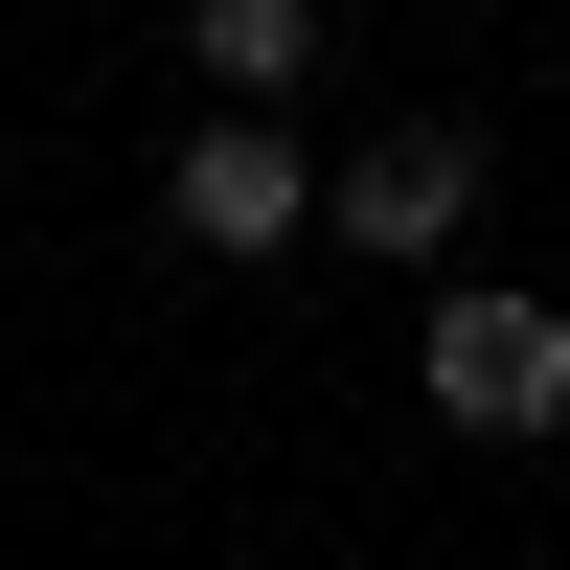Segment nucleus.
<instances>
[{
    "label": "nucleus",
    "instance_id": "obj_1",
    "mask_svg": "<svg viewBox=\"0 0 570 570\" xmlns=\"http://www.w3.org/2000/svg\"><path fill=\"white\" fill-rule=\"evenodd\" d=\"M160 228H183V252H297V228H320V160L274 137V91H228V115L160 160Z\"/></svg>",
    "mask_w": 570,
    "mask_h": 570
},
{
    "label": "nucleus",
    "instance_id": "obj_2",
    "mask_svg": "<svg viewBox=\"0 0 570 570\" xmlns=\"http://www.w3.org/2000/svg\"><path fill=\"white\" fill-rule=\"evenodd\" d=\"M548 411H570V320L502 297V274L434 297V434H548Z\"/></svg>",
    "mask_w": 570,
    "mask_h": 570
},
{
    "label": "nucleus",
    "instance_id": "obj_3",
    "mask_svg": "<svg viewBox=\"0 0 570 570\" xmlns=\"http://www.w3.org/2000/svg\"><path fill=\"white\" fill-rule=\"evenodd\" d=\"M320 228H343V252H456V228H480V137H456V115L365 137V160L320 183Z\"/></svg>",
    "mask_w": 570,
    "mask_h": 570
},
{
    "label": "nucleus",
    "instance_id": "obj_4",
    "mask_svg": "<svg viewBox=\"0 0 570 570\" xmlns=\"http://www.w3.org/2000/svg\"><path fill=\"white\" fill-rule=\"evenodd\" d=\"M183 69H228V91H297V69H320V0H183Z\"/></svg>",
    "mask_w": 570,
    "mask_h": 570
}]
</instances>
